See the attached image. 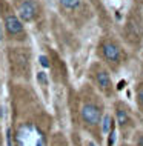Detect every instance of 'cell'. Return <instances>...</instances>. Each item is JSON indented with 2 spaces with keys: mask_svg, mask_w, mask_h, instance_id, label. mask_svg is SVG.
Segmentation results:
<instances>
[{
  "mask_svg": "<svg viewBox=\"0 0 143 146\" xmlns=\"http://www.w3.org/2000/svg\"><path fill=\"white\" fill-rule=\"evenodd\" d=\"M82 120L85 121L86 125H98L102 120V111L98 106H95L92 103H86L82 106V111H80Z\"/></svg>",
  "mask_w": 143,
  "mask_h": 146,
  "instance_id": "1",
  "label": "cell"
},
{
  "mask_svg": "<svg viewBox=\"0 0 143 146\" xmlns=\"http://www.w3.org/2000/svg\"><path fill=\"white\" fill-rule=\"evenodd\" d=\"M35 14H37V6L33 0H25L22 2V5L19 6V15L23 22H31L34 20Z\"/></svg>",
  "mask_w": 143,
  "mask_h": 146,
  "instance_id": "2",
  "label": "cell"
},
{
  "mask_svg": "<svg viewBox=\"0 0 143 146\" xmlns=\"http://www.w3.org/2000/svg\"><path fill=\"white\" fill-rule=\"evenodd\" d=\"M103 56H105V58L108 62H117L120 58V49H118L117 45L108 42L103 45Z\"/></svg>",
  "mask_w": 143,
  "mask_h": 146,
  "instance_id": "3",
  "label": "cell"
},
{
  "mask_svg": "<svg viewBox=\"0 0 143 146\" xmlns=\"http://www.w3.org/2000/svg\"><path fill=\"white\" fill-rule=\"evenodd\" d=\"M5 25H6V31L9 34H19L23 31V25L15 15H6L5 17Z\"/></svg>",
  "mask_w": 143,
  "mask_h": 146,
  "instance_id": "4",
  "label": "cell"
},
{
  "mask_svg": "<svg viewBox=\"0 0 143 146\" xmlns=\"http://www.w3.org/2000/svg\"><path fill=\"white\" fill-rule=\"evenodd\" d=\"M97 83L103 89H106L111 86V78H109V74L106 72V71H100V72L97 74Z\"/></svg>",
  "mask_w": 143,
  "mask_h": 146,
  "instance_id": "5",
  "label": "cell"
},
{
  "mask_svg": "<svg viewBox=\"0 0 143 146\" xmlns=\"http://www.w3.org/2000/svg\"><path fill=\"white\" fill-rule=\"evenodd\" d=\"M117 123L122 126H126L131 123V118H129V114L126 111H123V109H117Z\"/></svg>",
  "mask_w": 143,
  "mask_h": 146,
  "instance_id": "6",
  "label": "cell"
},
{
  "mask_svg": "<svg viewBox=\"0 0 143 146\" xmlns=\"http://www.w3.org/2000/svg\"><path fill=\"white\" fill-rule=\"evenodd\" d=\"M111 126H112V118H111L108 114L102 118V132L103 134H108L111 132Z\"/></svg>",
  "mask_w": 143,
  "mask_h": 146,
  "instance_id": "7",
  "label": "cell"
},
{
  "mask_svg": "<svg viewBox=\"0 0 143 146\" xmlns=\"http://www.w3.org/2000/svg\"><path fill=\"white\" fill-rule=\"evenodd\" d=\"M60 3L66 9H75V8L80 5V0H60Z\"/></svg>",
  "mask_w": 143,
  "mask_h": 146,
  "instance_id": "8",
  "label": "cell"
},
{
  "mask_svg": "<svg viewBox=\"0 0 143 146\" xmlns=\"http://www.w3.org/2000/svg\"><path fill=\"white\" fill-rule=\"evenodd\" d=\"M39 62H40V65L43 66V68H49V60H48L46 56H40L39 57Z\"/></svg>",
  "mask_w": 143,
  "mask_h": 146,
  "instance_id": "9",
  "label": "cell"
},
{
  "mask_svg": "<svg viewBox=\"0 0 143 146\" xmlns=\"http://www.w3.org/2000/svg\"><path fill=\"white\" fill-rule=\"evenodd\" d=\"M137 100H138V106L143 109V88L138 89V92H137Z\"/></svg>",
  "mask_w": 143,
  "mask_h": 146,
  "instance_id": "10",
  "label": "cell"
},
{
  "mask_svg": "<svg viewBox=\"0 0 143 146\" xmlns=\"http://www.w3.org/2000/svg\"><path fill=\"white\" fill-rule=\"evenodd\" d=\"M39 82H43V83H48V78H46V74L45 72H43V71H42V72H39Z\"/></svg>",
  "mask_w": 143,
  "mask_h": 146,
  "instance_id": "11",
  "label": "cell"
},
{
  "mask_svg": "<svg viewBox=\"0 0 143 146\" xmlns=\"http://www.w3.org/2000/svg\"><path fill=\"white\" fill-rule=\"evenodd\" d=\"M114 140H116V131L111 129V134H109V146L114 145Z\"/></svg>",
  "mask_w": 143,
  "mask_h": 146,
  "instance_id": "12",
  "label": "cell"
},
{
  "mask_svg": "<svg viewBox=\"0 0 143 146\" xmlns=\"http://www.w3.org/2000/svg\"><path fill=\"white\" fill-rule=\"evenodd\" d=\"M6 141H8V146H13V140H11V129L6 131Z\"/></svg>",
  "mask_w": 143,
  "mask_h": 146,
  "instance_id": "13",
  "label": "cell"
},
{
  "mask_svg": "<svg viewBox=\"0 0 143 146\" xmlns=\"http://www.w3.org/2000/svg\"><path fill=\"white\" fill-rule=\"evenodd\" d=\"M3 40V29H2V25H0V42Z\"/></svg>",
  "mask_w": 143,
  "mask_h": 146,
  "instance_id": "14",
  "label": "cell"
},
{
  "mask_svg": "<svg viewBox=\"0 0 143 146\" xmlns=\"http://www.w3.org/2000/svg\"><path fill=\"white\" fill-rule=\"evenodd\" d=\"M123 86H125V82H120L118 83V89H123Z\"/></svg>",
  "mask_w": 143,
  "mask_h": 146,
  "instance_id": "15",
  "label": "cell"
},
{
  "mask_svg": "<svg viewBox=\"0 0 143 146\" xmlns=\"http://www.w3.org/2000/svg\"><path fill=\"white\" fill-rule=\"evenodd\" d=\"M88 146H95V145H94V143H89V145H88Z\"/></svg>",
  "mask_w": 143,
  "mask_h": 146,
  "instance_id": "16",
  "label": "cell"
}]
</instances>
